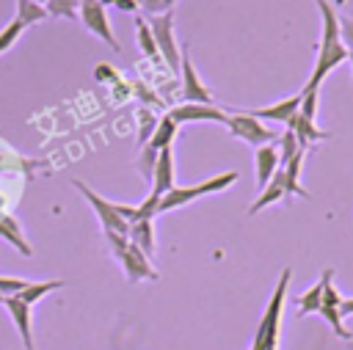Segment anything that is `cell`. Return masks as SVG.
Segmentation results:
<instances>
[{"label": "cell", "mask_w": 353, "mask_h": 350, "mask_svg": "<svg viewBox=\"0 0 353 350\" xmlns=\"http://www.w3.org/2000/svg\"><path fill=\"white\" fill-rule=\"evenodd\" d=\"M176 121L165 113V116H160L157 119V127H154V132H152V138L143 143V146H152L154 152H160V149H165V146H171V141H174V135H176Z\"/></svg>", "instance_id": "obj_18"}, {"label": "cell", "mask_w": 353, "mask_h": 350, "mask_svg": "<svg viewBox=\"0 0 353 350\" xmlns=\"http://www.w3.org/2000/svg\"><path fill=\"white\" fill-rule=\"evenodd\" d=\"M174 187V152L171 146L157 152V163H154V174H152V190L165 196Z\"/></svg>", "instance_id": "obj_12"}, {"label": "cell", "mask_w": 353, "mask_h": 350, "mask_svg": "<svg viewBox=\"0 0 353 350\" xmlns=\"http://www.w3.org/2000/svg\"><path fill=\"white\" fill-rule=\"evenodd\" d=\"M298 107H301V94L287 96V99H281V102H276V105H268V107H248V110H243V113H248V116H254V119L287 124V121L298 113Z\"/></svg>", "instance_id": "obj_11"}, {"label": "cell", "mask_w": 353, "mask_h": 350, "mask_svg": "<svg viewBox=\"0 0 353 350\" xmlns=\"http://www.w3.org/2000/svg\"><path fill=\"white\" fill-rule=\"evenodd\" d=\"M17 19L22 22V28L39 25L41 19H47V8L44 3H36V0H17Z\"/></svg>", "instance_id": "obj_22"}, {"label": "cell", "mask_w": 353, "mask_h": 350, "mask_svg": "<svg viewBox=\"0 0 353 350\" xmlns=\"http://www.w3.org/2000/svg\"><path fill=\"white\" fill-rule=\"evenodd\" d=\"M179 55H182V66H179V72H182V96L188 99V102H201V105H212V94L207 91V85L201 83V77L196 74V66H193V61H190V52H188V44L179 50Z\"/></svg>", "instance_id": "obj_7"}, {"label": "cell", "mask_w": 353, "mask_h": 350, "mask_svg": "<svg viewBox=\"0 0 353 350\" xmlns=\"http://www.w3.org/2000/svg\"><path fill=\"white\" fill-rule=\"evenodd\" d=\"M226 127H229V132L234 138H240V141H245L251 146H265V143H273L276 141V132L268 130L262 124V119H254L248 113H232L226 119Z\"/></svg>", "instance_id": "obj_4"}, {"label": "cell", "mask_w": 353, "mask_h": 350, "mask_svg": "<svg viewBox=\"0 0 353 350\" xmlns=\"http://www.w3.org/2000/svg\"><path fill=\"white\" fill-rule=\"evenodd\" d=\"M160 193H149L143 198V204H138V220H154V215H160Z\"/></svg>", "instance_id": "obj_32"}, {"label": "cell", "mask_w": 353, "mask_h": 350, "mask_svg": "<svg viewBox=\"0 0 353 350\" xmlns=\"http://www.w3.org/2000/svg\"><path fill=\"white\" fill-rule=\"evenodd\" d=\"M94 77H97L99 83H110V80H116V83H119V72H116V69H110L108 63H99V66H97V72H94Z\"/></svg>", "instance_id": "obj_38"}, {"label": "cell", "mask_w": 353, "mask_h": 350, "mask_svg": "<svg viewBox=\"0 0 353 350\" xmlns=\"http://www.w3.org/2000/svg\"><path fill=\"white\" fill-rule=\"evenodd\" d=\"M149 30H152V36H154V41H157V50H160V58H163V63L168 66V72H179V61H182V55H179V47H176V39H174V14H171V8L168 11H163V14H152L149 19Z\"/></svg>", "instance_id": "obj_3"}, {"label": "cell", "mask_w": 353, "mask_h": 350, "mask_svg": "<svg viewBox=\"0 0 353 350\" xmlns=\"http://www.w3.org/2000/svg\"><path fill=\"white\" fill-rule=\"evenodd\" d=\"M119 262H121L124 276H127L130 284H138V281H157V270L152 267L149 256H146L141 248H135L132 243H130L127 251L119 256Z\"/></svg>", "instance_id": "obj_8"}, {"label": "cell", "mask_w": 353, "mask_h": 350, "mask_svg": "<svg viewBox=\"0 0 353 350\" xmlns=\"http://www.w3.org/2000/svg\"><path fill=\"white\" fill-rule=\"evenodd\" d=\"M317 314L331 325V331L339 336V339H345V342H350L353 339V331H347L345 325H342V314H339V306H328V303H320V309H317Z\"/></svg>", "instance_id": "obj_23"}, {"label": "cell", "mask_w": 353, "mask_h": 350, "mask_svg": "<svg viewBox=\"0 0 353 350\" xmlns=\"http://www.w3.org/2000/svg\"><path fill=\"white\" fill-rule=\"evenodd\" d=\"M154 163H157V152L152 146H141V154L135 160V168L143 174V179L152 182V174H154Z\"/></svg>", "instance_id": "obj_31"}, {"label": "cell", "mask_w": 353, "mask_h": 350, "mask_svg": "<svg viewBox=\"0 0 353 350\" xmlns=\"http://www.w3.org/2000/svg\"><path fill=\"white\" fill-rule=\"evenodd\" d=\"M237 171H226V174H218V176H210V179H204L199 187H201V196H207V193H218V190H226V187H232L234 182H237Z\"/></svg>", "instance_id": "obj_30"}, {"label": "cell", "mask_w": 353, "mask_h": 350, "mask_svg": "<svg viewBox=\"0 0 353 350\" xmlns=\"http://www.w3.org/2000/svg\"><path fill=\"white\" fill-rule=\"evenodd\" d=\"M22 30H25V28H22V22H19V19H11V22L0 30V52L11 50V47H14V41L22 36Z\"/></svg>", "instance_id": "obj_33"}, {"label": "cell", "mask_w": 353, "mask_h": 350, "mask_svg": "<svg viewBox=\"0 0 353 350\" xmlns=\"http://www.w3.org/2000/svg\"><path fill=\"white\" fill-rule=\"evenodd\" d=\"M105 240H108V245H110V251L116 256H121L127 251V245H130V237L121 234V231H105Z\"/></svg>", "instance_id": "obj_35"}, {"label": "cell", "mask_w": 353, "mask_h": 350, "mask_svg": "<svg viewBox=\"0 0 353 350\" xmlns=\"http://www.w3.org/2000/svg\"><path fill=\"white\" fill-rule=\"evenodd\" d=\"M0 303H6V295H3V292H0Z\"/></svg>", "instance_id": "obj_43"}, {"label": "cell", "mask_w": 353, "mask_h": 350, "mask_svg": "<svg viewBox=\"0 0 353 350\" xmlns=\"http://www.w3.org/2000/svg\"><path fill=\"white\" fill-rule=\"evenodd\" d=\"M127 237H130V243H132L135 248H141L149 259H154V254H157V243H154V220H135V223H130Z\"/></svg>", "instance_id": "obj_16"}, {"label": "cell", "mask_w": 353, "mask_h": 350, "mask_svg": "<svg viewBox=\"0 0 353 350\" xmlns=\"http://www.w3.org/2000/svg\"><path fill=\"white\" fill-rule=\"evenodd\" d=\"M135 3H138V8H146L149 14H163L174 6V0H135Z\"/></svg>", "instance_id": "obj_37"}, {"label": "cell", "mask_w": 353, "mask_h": 350, "mask_svg": "<svg viewBox=\"0 0 353 350\" xmlns=\"http://www.w3.org/2000/svg\"><path fill=\"white\" fill-rule=\"evenodd\" d=\"M287 196V179H284V168H276V174H273V179L259 190V196H256V201L248 207V215H256V212H262L265 207H270V204H276V201H281Z\"/></svg>", "instance_id": "obj_13"}, {"label": "cell", "mask_w": 353, "mask_h": 350, "mask_svg": "<svg viewBox=\"0 0 353 350\" xmlns=\"http://www.w3.org/2000/svg\"><path fill=\"white\" fill-rule=\"evenodd\" d=\"M36 3H47V0H36Z\"/></svg>", "instance_id": "obj_44"}, {"label": "cell", "mask_w": 353, "mask_h": 350, "mask_svg": "<svg viewBox=\"0 0 353 350\" xmlns=\"http://www.w3.org/2000/svg\"><path fill=\"white\" fill-rule=\"evenodd\" d=\"M347 61V47L342 44V36H328V33H320V47H317V61H314V69L309 74V83L303 88H320V83L342 63Z\"/></svg>", "instance_id": "obj_2"}, {"label": "cell", "mask_w": 353, "mask_h": 350, "mask_svg": "<svg viewBox=\"0 0 353 350\" xmlns=\"http://www.w3.org/2000/svg\"><path fill=\"white\" fill-rule=\"evenodd\" d=\"M317 107H320V88H303L301 91V107H298V113L303 119L314 121L317 119Z\"/></svg>", "instance_id": "obj_28"}, {"label": "cell", "mask_w": 353, "mask_h": 350, "mask_svg": "<svg viewBox=\"0 0 353 350\" xmlns=\"http://www.w3.org/2000/svg\"><path fill=\"white\" fill-rule=\"evenodd\" d=\"M295 303H298V317L317 314V309H320V303H323V281H317L312 289H306Z\"/></svg>", "instance_id": "obj_24"}, {"label": "cell", "mask_w": 353, "mask_h": 350, "mask_svg": "<svg viewBox=\"0 0 353 350\" xmlns=\"http://www.w3.org/2000/svg\"><path fill=\"white\" fill-rule=\"evenodd\" d=\"M201 196V187L199 185H188V187H171L163 198H160V212H168V209H176V207H185L190 201H196Z\"/></svg>", "instance_id": "obj_17"}, {"label": "cell", "mask_w": 353, "mask_h": 350, "mask_svg": "<svg viewBox=\"0 0 353 350\" xmlns=\"http://www.w3.org/2000/svg\"><path fill=\"white\" fill-rule=\"evenodd\" d=\"M135 30H138V44H141L143 55H146L149 61H154V63H163L160 50H157V41H154V36H152V30H149V22H146L143 17H135Z\"/></svg>", "instance_id": "obj_20"}, {"label": "cell", "mask_w": 353, "mask_h": 350, "mask_svg": "<svg viewBox=\"0 0 353 350\" xmlns=\"http://www.w3.org/2000/svg\"><path fill=\"white\" fill-rule=\"evenodd\" d=\"M287 130H292V132H295V138H298V143H301L303 149H309V146H312V143H317V141H328V138H331V132L317 130V124H314V121H309V119H303L301 113H295V116L287 121Z\"/></svg>", "instance_id": "obj_15"}, {"label": "cell", "mask_w": 353, "mask_h": 350, "mask_svg": "<svg viewBox=\"0 0 353 350\" xmlns=\"http://www.w3.org/2000/svg\"><path fill=\"white\" fill-rule=\"evenodd\" d=\"M99 3H102V6H113L116 0H99Z\"/></svg>", "instance_id": "obj_42"}, {"label": "cell", "mask_w": 353, "mask_h": 350, "mask_svg": "<svg viewBox=\"0 0 353 350\" xmlns=\"http://www.w3.org/2000/svg\"><path fill=\"white\" fill-rule=\"evenodd\" d=\"M292 278V270L284 267L281 276H279V284L265 306V314L259 320V328H256V336H254V344L251 350H276L279 347V322H281V311H284V300H287V284Z\"/></svg>", "instance_id": "obj_1"}, {"label": "cell", "mask_w": 353, "mask_h": 350, "mask_svg": "<svg viewBox=\"0 0 353 350\" xmlns=\"http://www.w3.org/2000/svg\"><path fill=\"white\" fill-rule=\"evenodd\" d=\"M80 22L85 25V30H91L94 36H99L105 44H110L116 52L121 50L119 41H116V33L110 28V19H108V11L99 0H80Z\"/></svg>", "instance_id": "obj_6"}, {"label": "cell", "mask_w": 353, "mask_h": 350, "mask_svg": "<svg viewBox=\"0 0 353 350\" xmlns=\"http://www.w3.org/2000/svg\"><path fill=\"white\" fill-rule=\"evenodd\" d=\"M77 190H80V196L94 207V212H97V218H99V223H102V229L105 231H121V234H127L130 231V223L113 209V204L108 201V198H102L97 190H91L85 182H80V179H74L72 182Z\"/></svg>", "instance_id": "obj_5"}, {"label": "cell", "mask_w": 353, "mask_h": 350, "mask_svg": "<svg viewBox=\"0 0 353 350\" xmlns=\"http://www.w3.org/2000/svg\"><path fill=\"white\" fill-rule=\"evenodd\" d=\"M339 30H342V44L347 50H353V17L339 14Z\"/></svg>", "instance_id": "obj_36"}, {"label": "cell", "mask_w": 353, "mask_h": 350, "mask_svg": "<svg viewBox=\"0 0 353 350\" xmlns=\"http://www.w3.org/2000/svg\"><path fill=\"white\" fill-rule=\"evenodd\" d=\"M28 287V281L25 278H11V276H0V292L6 295V298H11V295H19L22 289Z\"/></svg>", "instance_id": "obj_34"}, {"label": "cell", "mask_w": 353, "mask_h": 350, "mask_svg": "<svg viewBox=\"0 0 353 350\" xmlns=\"http://www.w3.org/2000/svg\"><path fill=\"white\" fill-rule=\"evenodd\" d=\"M168 116L176 124H185V121H221V124H226V119H229L226 110H221L215 105H201V102H182V105L171 107Z\"/></svg>", "instance_id": "obj_9"}, {"label": "cell", "mask_w": 353, "mask_h": 350, "mask_svg": "<svg viewBox=\"0 0 353 350\" xmlns=\"http://www.w3.org/2000/svg\"><path fill=\"white\" fill-rule=\"evenodd\" d=\"M3 306H6V309H8V314H11V320H14V325H17L19 336H22L25 350H36V344H33V328H30V306H28L19 295L6 298V303H3Z\"/></svg>", "instance_id": "obj_10"}, {"label": "cell", "mask_w": 353, "mask_h": 350, "mask_svg": "<svg viewBox=\"0 0 353 350\" xmlns=\"http://www.w3.org/2000/svg\"><path fill=\"white\" fill-rule=\"evenodd\" d=\"M254 165H256V185L259 190L273 179L276 168H279V149L273 143H265V146H256L254 152Z\"/></svg>", "instance_id": "obj_14"}, {"label": "cell", "mask_w": 353, "mask_h": 350, "mask_svg": "<svg viewBox=\"0 0 353 350\" xmlns=\"http://www.w3.org/2000/svg\"><path fill=\"white\" fill-rule=\"evenodd\" d=\"M66 281H61V278H52V281H28V287L19 292V298L28 303V306H33L36 300H41L44 295H50V292H55V289H61Z\"/></svg>", "instance_id": "obj_21"}, {"label": "cell", "mask_w": 353, "mask_h": 350, "mask_svg": "<svg viewBox=\"0 0 353 350\" xmlns=\"http://www.w3.org/2000/svg\"><path fill=\"white\" fill-rule=\"evenodd\" d=\"M301 149H303V146L298 143L295 132H292V130H284V135H281V141H279V165H287Z\"/></svg>", "instance_id": "obj_29"}, {"label": "cell", "mask_w": 353, "mask_h": 350, "mask_svg": "<svg viewBox=\"0 0 353 350\" xmlns=\"http://www.w3.org/2000/svg\"><path fill=\"white\" fill-rule=\"evenodd\" d=\"M0 234L17 248V251H22L25 256H30V245L25 243V237H22V231L17 229V223H14V218H8V215H0Z\"/></svg>", "instance_id": "obj_25"}, {"label": "cell", "mask_w": 353, "mask_h": 350, "mask_svg": "<svg viewBox=\"0 0 353 350\" xmlns=\"http://www.w3.org/2000/svg\"><path fill=\"white\" fill-rule=\"evenodd\" d=\"M347 63L353 66V50H347Z\"/></svg>", "instance_id": "obj_41"}, {"label": "cell", "mask_w": 353, "mask_h": 350, "mask_svg": "<svg viewBox=\"0 0 353 350\" xmlns=\"http://www.w3.org/2000/svg\"><path fill=\"white\" fill-rule=\"evenodd\" d=\"M303 154H306V149H301L287 165H279V168H284V179H287V196H303V198H309V193L301 187V165H303Z\"/></svg>", "instance_id": "obj_19"}, {"label": "cell", "mask_w": 353, "mask_h": 350, "mask_svg": "<svg viewBox=\"0 0 353 350\" xmlns=\"http://www.w3.org/2000/svg\"><path fill=\"white\" fill-rule=\"evenodd\" d=\"M113 6H116L119 11H124V14H132V11L138 8V3H135V0H116Z\"/></svg>", "instance_id": "obj_39"}, {"label": "cell", "mask_w": 353, "mask_h": 350, "mask_svg": "<svg viewBox=\"0 0 353 350\" xmlns=\"http://www.w3.org/2000/svg\"><path fill=\"white\" fill-rule=\"evenodd\" d=\"M339 314H342V317H350V314H353V298H342V303H339Z\"/></svg>", "instance_id": "obj_40"}, {"label": "cell", "mask_w": 353, "mask_h": 350, "mask_svg": "<svg viewBox=\"0 0 353 350\" xmlns=\"http://www.w3.org/2000/svg\"><path fill=\"white\" fill-rule=\"evenodd\" d=\"M135 119H138V143L143 146V143L152 138L154 127H157V116H154V110H152V107H138Z\"/></svg>", "instance_id": "obj_26"}, {"label": "cell", "mask_w": 353, "mask_h": 350, "mask_svg": "<svg viewBox=\"0 0 353 350\" xmlns=\"http://www.w3.org/2000/svg\"><path fill=\"white\" fill-rule=\"evenodd\" d=\"M44 8L47 17H66V19L80 17V0H47Z\"/></svg>", "instance_id": "obj_27"}]
</instances>
